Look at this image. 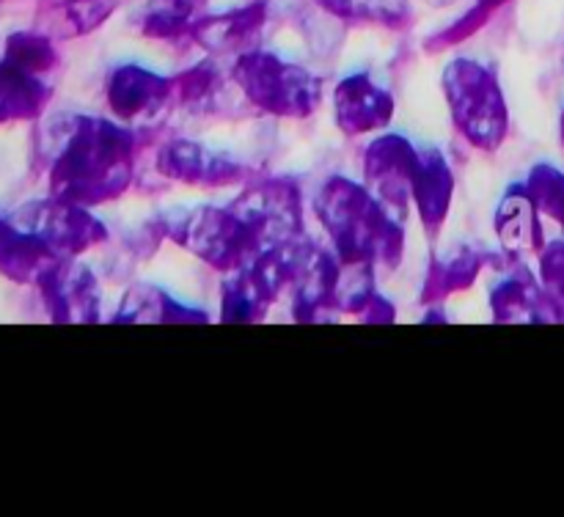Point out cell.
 <instances>
[{
	"mask_svg": "<svg viewBox=\"0 0 564 517\" xmlns=\"http://www.w3.org/2000/svg\"><path fill=\"white\" fill-rule=\"evenodd\" d=\"M53 322H97L99 286L91 270L75 258H58L36 280Z\"/></svg>",
	"mask_w": 564,
	"mask_h": 517,
	"instance_id": "cell-9",
	"label": "cell"
},
{
	"mask_svg": "<svg viewBox=\"0 0 564 517\" xmlns=\"http://www.w3.org/2000/svg\"><path fill=\"white\" fill-rule=\"evenodd\" d=\"M444 94L457 130L477 148L494 152L507 135V102L488 66L471 58L452 61L444 69Z\"/></svg>",
	"mask_w": 564,
	"mask_h": 517,
	"instance_id": "cell-4",
	"label": "cell"
},
{
	"mask_svg": "<svg viewBox=\"0 0 564 517\" xmlns=\"http://www.w3.org/2000/svg\"><path fill=\"white\" fill-rule=\"evenodd\" d=\"M58 262L47 242L0 215V275L17 284H36L39 275Z\"/></svg>",
	"mask_w": 564,
	"mask_h": 517,
	"instance_id": "cell-14",
	"label": "cell"
},
{
	"mask_svg": "<svg viewBox=\"0 0 564 517\" xmlns=\"http://www.w3.org/2000/svg\"><path fill=\"white\" fill-rule=\"evenodd\" d=\"M485 262V253L474 251V248H457L449 256L438 258L430 273L427 286H424V295L433 297V300H441L444 295L457 289H466V286L474 284V278L479 275Z\"/></svg>",
	"mask_w": 564,
	"mask_h": 517,
	"instance_id": "cell-21",
	"label": "cell"
},
{
	"mask_svg": "<svg viewBox=\"0 0 564 517\" xmlns=\"http://www.w3.org/2000/svg\"><path fill=\"white\" fill-rule=\"evenodd\" d=\"M325 11L341 20L380 22V25H402L408 20V0H317Z\"/></svg>",
	"mask_w": 564,
	"mask_h": 517,
	"instance_id": "cell-24",
	"label": "cell"
},
{
	"mask_svg": "<svg viewBox=\"0 0 564 517\" xmlns=\"http://www.w3.org/2000/svg\"><path fill=\"white\" fill-rule=\"evenodd\" d=\"M314 207L339 262H372L389 267L400 262V218L391 215L369 187L336 176L323 187Z\"/></svg>",
	"mask_w": 564,
	"mask_h": 517,
	"instance_id": "cell-2",
	"label": "cell"
},
{
	"mask_svg": "<svg viewBox=\"0 0 564 517\" xmlns=\"http://www.w3.org/2000/svg\"><path fill=\"white\" fill-rule=\"evenodd\" d=\"M158 170L171 182L198 187H224L237 185L246 176L242 163L231 160L229 154L213 152L196 141H171L160 148Z\"/></svg>",
	"mask_w": 564,
	"mask_h": 517,
	"instance_id": "cell-11",
	"label": "cell"
},
{
	"mask_svg": "<svg viewBox=\"0 0 564 517\" xmlns=\"http://www.w3.org/2000/svg\"><path fill=\"white\" fill-rule=\"evenodd\" d=\"M490 302L499 322H540L545 317L543 306H549V295L534 286L527 270L516 267L501 275L490 292Z\"/></svg>",
	"mask_w": 564,
	"mask_h": 517,
	"instance_id": "cell-18",
	"label": "cell"
},
{
	"mask_svg": "<svg viewBox=\"0 0 564 517\" xmlns=\"http://www.w3.org/2000/svg\"><path fill=\"white\" fill-rule=\"evenodd\" d=\"M543 256V280L545 295L556 314H564V242H551Z\"/></svg>",
	"mask_w": 564,
	"mask_h": 517,
	"instance_id": "cell-27",
	"label": "cell"
},
{
	"mask_svg": "<svg viewBox=\"0 0 564 517\" xmlns=\"http://www.w3.org/2000/svg\"><path fill=\"white\" fill-rule=\"evenodd\" d=\"M419 160H422V152L400 135L380 138L367 148V157H364L367 187L397 218L405 215V209L413 204Z\"/></svg>",
	"mask_w": 564,
	"mask_h": 517,
	"instance_id": "cell-8",
	"label": "cell"
},
{
	"mask_svg": "<svg viewBox=\"0 0 564 517\" xmlns=\"http://www.w3.org/2000/svg\"><path fill=\"white\" fill-rule=\"evenodd\" d=\"M334 113L347 135H364L389 124L394 97L369 75H347L334 91Z\"/></svg>",
	"mask_w": 564,
	"mask_h": 517,
	"instance_id": "cell-12",
	"label": "cell"
},
{
	"mask_svg": "<svg viewBox=\"0 0 564 517\" xmlns=\"http://www.w3.org/2000/svg\"><path fill=\"white\" fill-rule=\"evenodd\" d=\"M452 193H455V176L444 154L438 148H422L416 182H413V204H416L424 229H441L449 212Z\"/></svg>",
	"mask_w": 564,
	"mask_h": 517,
	"instance_id": "cell-15",
	"label": "cell"
},
{
	"mask_svg": "<svg viewBox=\"0 0 564 517\" xmlns=\"http://www.w3.org/2000/svg\"><path fill=\"white\" fill-rule=\"evenodd\" d=\"M50 94H53L50 77L33 75L3 55L0 61V124L36 119L47 105Z\"/></svg>",
	"mask_w": 564,
	"mask_h": 517,
	"instance_id": "cell-16",
	"label": "cell"
},
{
	"mask_svg": "<svg viewBox=\"0 0 564 517\" xmlns=\"http://www.w3.org/2000/svg\"><path fill=\"white\" fill-rule=\"evenodd\" d=\"M224 91V82H220L218 69L213 64H196L187 72L176 75L171 80V105H182V108L191 110H207L215 108V99Z\"/></svg>",
	"mask_w": 564,
	"mask_h": 517,
	"instance_id": "cell-22",
	"label": "cell"
},
{
	"mask_svg": "<svg viewBox=\"0 0 564 517\" xmlns=\"http://www.w3.org/2000/svg\"><path fill=\"white\" fill-rule=\"evenodd\" d=\"M105 97L110 113L121 124L152 121L171 105V80L138 64H121L110 69Z\"/></svg>",
	"mask_w": 564,
	"mask_h": 517,
	"instance_id": "cell-10",
	"label": "cell"
},
{
	"mask_svg": "<svg viewBox=\"0 0 564 517\" xmlns=\"http://www.w3.org/2000/svg\"><path fill=\"white\" fill-rule=\"evenodd\" d=\"M264 20H268L264 3L229 9L220 11V14H204L193 25V38L213 55L242 53L253 42V36L262 31Z\"/></svg>",
	"mask_w": 564,
	"mask_h": 517,
	"instance_id": "cell-13",
	"label": "cell"
},
{
	"mask_svg": "<svg viewBox=\"0 0 564 517\" xmlns=\"http://www.w3.org/2000/svg\"><path fill=\"white\" fill-rule=\"evenodd\" d=\"M427 3H433V6H446V3H452V0H427Z\"/></svg>",
	"mask_w": 564,
	"mask_h": 517,
	"instance_id": "cell-28",
	"label": "cell"
},
{
	"mask_svg": "<svg viewBox=\"0 0 564 517\" xmlns=\"http://www.w3.org/2000/svg\"><path fill=\"white\" fill-rule=\"evenodd\" d=\"M11 218L22 229L42 237L58 258L80 256V253L91 251L108 237V229H105L97 215H91V207L64 201V198L55 196L25 204Z\"/></svg>",
	"mask_w": 564,
	"mask_h": 517,
	"instance_id": "cell-6",
	"label": "cell"
},
{
	"mask_svg": "<svg viewBox=\"0 0 564 517\" xmlns=\"http://www.w3.org/2000/svg\"><path fill=\"white\" fill-rule=\"evenodd\" d=\"M231 77L248 102L281 119H306L323 99V86L312 72L273 53H240Z\"/></svg>",
	"mask_w": 564,
	"mask_h": 517,
	"instance_id": "cell-3",
	"label": "cell"
},
{
	"mask_svg": "<svg viewBox=\"0 0 564 517\" xmlns=\"http://www.w3.org/2000/svg\"><path fill=\"white\" fill-rule=\"evenodd\" d=\"M538 212V204L529 196L527 187H512L505 196V201L499 204L496 231H499L501 245L512 256H521V253L540 251L543 248V226H540Z\"/></svg>",
	"mask_w": 564,
	"mask_h": 517,
	"instance_id": "cell-17",
	"label": "cell"
},
{
	"mask_svg": "<svg viewBox=\"0 0 564 517\" xmlns=\"http://www.w3.org/2000/svg\"><path fill=\"white\" fill-rule=\"evenodd\" d=\"M6 58L14 61L22 69L33 72V75L50 77L58 66V53L47 33L33 31H17L6 38Z\"/></svg>",
	"mask_w": 564,
	"mask_h": 517,
	"instance_id": "cell-23",
	"label": "cell"
},
{
	"mask_svg": "<svg viewBox=\"0 0 564 517\" xmlns=\"http://www.w3.org/2000/svg\"><path fill=\"white\" fill-rule=\"evenodd\" d=\"M50 196L97 207L130 187L135 135L121 121L58 116L50 127Z\"/></svg>",
	"mask_w": 564,
	"mask_h": 517,
	"instance_id": "cell-1",
	"label": "cell"
},
{
	"mask_svg": "<svg viewBox=\"0 0 564 517\" xmlns=\"http://www.w3.org/2000/svg\"><path fill=\"white\" fill-rule=\"evenodd\" d=\"M529 196L534 198L540 212L551 215L564 229V176L551 165H540L532 170L527 182Z\"/></svg>",
	"mask_w": 564,
	"mask_h": 517,
	"instance_id": "cell-26",
	"label": "cell"
},
{
	"mask_svg": "<svg viewBox=\"0 0 564 517\" xmlns=\"http://www.w3.org/2000/svg\"><path fill=\"white\" fill-rule=\"evenodd\" d=\"M116 322H204V314L185 308L158 286H135L127 292Z\"/></svg>",
	"mask_w": 564,
	"mask_h": 517,
	"instance_id": "cell-20",
	"label": "cell"
},
{
	"mask_svg": "<svg viewBox=\"0 0 564 517\" xmlns=\"http://www.w3.org/2000/svg\"><path fill=\"white\" fill-rule=\"evenodd\" d=\"M196 20V0H147L132 16V28L147 38L174 42V38L193 36Z\"/></svg>",
	"mask_w": 564,
	"mask_h": 517,
	"instance_id": "cell-19",
	"label": "cell"
},
{
	"mask_svg": "<svg viewBox=\"0 0 564 517\" xmlns=\"http://www.w3.org/2000/svg\"><path fill=\"white\" fill-rule=\"evenodd\" d=\"M119 3L121 0H64L58 6L61 22L66 25L69 36H86L94 28L102 25Z\"/></svg>",
	"mask_w": 564,
	"mask_h": 517,
	"instance_id": "cell-25",
	"label": "cell"
},
{
	"mask_svg": "<svg viewBox=\"0 0 564 517\" xmlns=\"http://www.w3.org/2000/svg\"><path fill=\"white\" fill-rule=\"evenodd\" d=\"M165 231L174 237V242L224 275L246 267L259 251H264L259 231L235 207H198L185 218H174Z\"/></svg>",
	"mask_w": 564,
	"mask_h": 517,
	"instance_id": "cell-5",
	"label": "cell"
},
{
	"mask_svg": "<svg viewBox=\"0 0 564 517\" xmlns=\"http://www.w3.org/2000/svg\"><path fill=\"white\" fill-rule=\"evenodd\" d=\"M562 135H564V121H562Z\"/></svg>",
	"mask_w": 564,
	"mask_h": 517,
	"instance_id": "cell-29",
	"label": "cell"
},
{
	"mask_svg": "<svg viewBox=\"0 0 564 517\" xmlns=\"http://www.w3.org/2000/svg\"><path fill=\"white\" fill-rule=\"evenodd\" d=\"M235 209L259 231L264 248L303 240L301 193L292 182L270 179L264 185L248 187L235 201Z\"/></svg>",
	"mask_w": 564,
	"mask_h": 517,
	"instance_id": "cell-7",
	"label": "cell"
}]
</instances>
